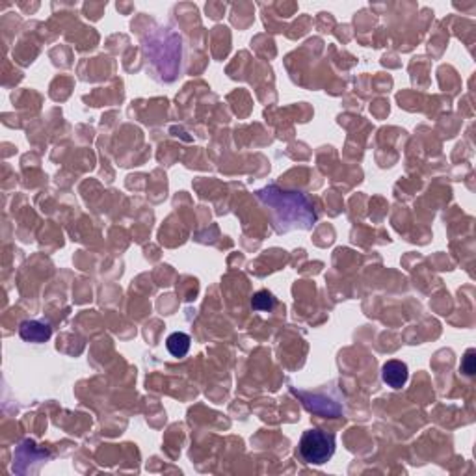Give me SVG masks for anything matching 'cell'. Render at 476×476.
<instances>
[{"label": "cell", "instance_id": "1", "mask_svg": "<svg viewBox=\"0 0 476 476\" xmlns=\"http://www.w3.org/2000/svg\"><path fill=\"white\" fill-rule=\"evenodd\" d=\"M259 200L274 212L277 231L311 229L317 221V212L312 210L311 201L300 192L281 190L277 186H267L259 192Z\"/></svg>", "mask_w": 476, "mask_h": 476}, {"label": "cell", "instance_id": "2", "mask_svg": "<svg viewBox=\"0 0 476 476\" xmlns=\"http://www.w3.org/2000/svg\"><path fill=\"white\" fill-rule=\"evenodd\" d=\"M298 451L302 460L309 465H324L335 454V435L320 428L303 432Z\"/></svg>", "mask_w": 476, "mask_h": 476}, {"label": "cell", "instance_id": "3", "mask_svg": "<svg viewBox=\"0 0 476 476\" xmlns=\"http://www.w3.org/2000/svg\"><path fill=\"white\" fill-rule=\"evenodd\" d=\"M19 335L25 343L42 344L51 338L52 328L51 324L43 322V320H25L19 326Z\"/></svg>", "mask_w": 476, "mask_h": 476}, {"label": "cell", "instance_id": "4", "mask_svg": "<svg viewBox=\"0 0 476 476\" xmlns=\"http://www.w3.org/2000/svg\"><path fill=\"white\" fill-rule=\"evenodd\" d=\"M296 394L303 400L305 408L315 411V413L328 415V417H337V415L343 413V408H341L337 402L328 400L326 396H320V394H305V393H296Z\"/></svg>", "mask_w": 476, "mask_h": 476}, {"label": "cell", "instance_id": "5", "mask_svg": "<svg viewBox=\"0 0 476 476\" xmlns=\"http://www.w3.org/2000/svg\"><path fill=\"white\" fill-rule=\"evenodd\" d=\"M408 376H410L408 365L402 363V361H396V359L387 361L384 365V369H382V379L393 389H402L405 382H408Z\"/></svg>", "mask_w": 476, "mask_h": 476}, {"label": "cell", "instance_id": "6", "mask_svg": "<svg viewBox=\"0 0 476 476\" xmlns=\"http://www.w3.org/2000/svg\"><path fill=\"white\" fill-rule=\"evenodd\" d=\"M166 348L168 352L173 355V358H185L190 350V337L183 331L171 333L168 338H166Z\"/></svg>", "mask_w": 476, "mask_h": 476}, {"label": "cell", "instance_id": "7", "mask_svg": "<svg viewBox=\"0 0 476 476\" xmlns=\"http://www.w3.org/2000/svg\"><path fill=\"white\" fill-rule=\"evenodd\" d=\"M251 307H253V311L270 312L276 307V298L271 296L268 291H259L255 296L251 298Z\"/></svg>", "mask_w": 476, "mask_h": 476}, {"label": "cell", "instance_id": "8", "mask_svg": "<svg viewBox=\"0 0 476 476\" xmlns=\"http://www.w3.org/2000/svg\"><path fill=\"white\" fill-rule=\"evenodd\" d=\"M461 372L467 374V376H472L475 374V350H467L465 358H463V363H461Z\"/></svg>", "mask_w": 476, "mask_h": 476}]
</instances>
